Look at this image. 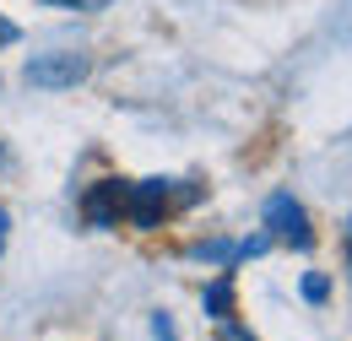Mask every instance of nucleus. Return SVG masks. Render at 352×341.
Returning <instances> with one entry per match:
<instances>
[{
	"instance_id": "obj_1",
	"label": "nucleus",
	"mask_w": 352,
	"mask_h": 341,
	"mask_svg": "<svg viewBox=\"0 0 352 341\" xmlns=\"http://www.w3.org/2000/svg\"><path fill=\"white\" fill-rule=\"evenodd\" d=\"M190 201H201V190H184V195H179L174 179H135L131 195H125V222L141 228V233H152V228H163L168 212L190 206Z\"/></svg>"
},
{
	"instance_id": "obj_2",
	"label": "nucleus",
	"mask_w": 352,
	"mask_h": 341,
	"mask_svg": "<svg viewBox=\"0 0 352 341\" xmlns=\"http://www.w3.org/2000/svg\"><path fill=\"white\" fill-rule=\"evenodd\" d=\"M265 239H276V244H293V250H309L314 244V228H309V212L287 195V190H276V195H265Z\"/></svg>"
},
{
	"instance_id": "obj_3",
	"label": "nucleus",
	"mask_w": 352,
	"mask_h": 341,
	"mask_svg": "<svg viewBox=\"0 0 352 341\" xmlns=\"http://www.w3.org/2000/svg\"><path fill=\"white\" fill-rule=\"evenodd\" d=\"M87 71H92V60H87V54L54 49V54H33L22 76H28V87H38V92H65V87L87 82Z\"/></svg>"
},
{
	"instance_id": "obj_4",
	"label": "nucleus",
	"mask_w": 352,
	"mask_h": 341,
	"mask_svg": "<svg viewBox=\"0 0 352 341\" xmlns=\"http://www.w3.org/2000/svg\"><path fill=\"white\" fill-rule=\"evenodd\" d=\"M125 195H131L125 179H98L87 195H82V222H87V228H120V217H125Z\"/></svg>"
},
{
	"instance_id": "obj_5",
	"label": "nucleus",
	"mask_w": 352,
	"mask_h": 341,
	"mask_svg": "<svg viewBox=\"0 0 352 341\" xmlns=\"http://www.w3.org/2000/svg\"><path fill=\"white\" fill-rule=\"evenodd\" d=\"M265 244L271 239H201V244H190V260H212V265H239V260H255V255H265Z\"/></svg>"
},
{
	"instance_id": "obj_6",
	"label": "nucleus",
	"mask_w": 352,
	"mask_h": 341,
	"mask_svg": "<svg viewBox=\"0 0 352 341\" xmlns=\"http://www.w3.org/2000/svg\"><path fill=\"white\" fill-rule=\"evenodd\" d=\"M201 309L212 314V320H233V271L222 265L217 282H206V293H201Z\"/></svg>"
},
{
	"instance_id": "obj_7",
	"label": "nucleus",
	"mask_w": 352,
	"mask_h": 341,
	"mask_svg": "<svg viewBox=\"0 0 352 341\" xmlns=\"http://www.w3.org/2000/svg\"><path fill=\"white\" fill-rule=\"evenodd\" d=\"M304 298H309V303H325V298H331V276L309 271V276H304Z\"/></svg>"
},
{
	"instance_id": "obj_8",
	"label": "nucleus",
	"mask_w": 352,
	"mask_h": 341,
	"mask_svg": "<svg viewBox=\"0 0 352 341\" xmlns=\"http://www.w3.org/2000/svg\"><path fill=\"white\" fill-rule=\"evenodd\" d=\"M217 341H261L255 331H244L239 320H217Z\"/></svg>"
},
{
	"instance_id": "obj_9",
	"label": "nucleus",
	"mask_w": 352,
	"mask_h": 341,
	"mask_svg": "<svg viewBox=\"0 0 352 341\" xmlns=\"http://www.w3.org/2000/svg\"><path fill=\"white\" fill-rule=\"evenodd\" d=\"M152 341H179V336H174V320H168L163 309L152 314Z\"/></svg>"
},
{
	"instance_id": "obj_10",
	"label": "nucleus",
	"mask_w": 352,
	"mask_h": 341,
	"mask_svg": "<svg viewBox=\"0 0 352 341\" xmlns=\"http://www.w3.org/2000/svg\"><path fill=\"white\" fill-rule=\"evenodd\" d=\"M49 6H76V11H87V6H103V0H49Z\"/></svg>"
},
{
	"instance_id": "obj_11",
	"label": "nucleus",
	"mask_w": 352,
	"mask_h": 341,
	"mask_svg": "<svg viewBox=\"0 0 352 341\" xmlns=\"http://www.w3.org/2000/svg\"><path fill=\"white\" fill-rule=\"evenodd\" d=\"M6 228H11V217H6V206H0V255H6Z\"/></svg>"
},
{
	"instance_id": "obj_12",
	"label": "nucleus",
	"mask_w": 352,
	"mask_h": 341,
	"mask_svg": "<svg viewBox=\"0 0 352 341\" xmlns=\"http://www.w3.org/2000/svg\"><path fill=\"white\" fill-rule=\"evenodd\" d=\"M16 38V28H11V22H0V43H11Z\"/></svg>"
},
{
	"instance_id": "obj_13",
	"label": "nucleus",
	"mask_w": 352,
	"mask_h": 341,
	"mask_svg": "<svg viewBox=\"0 0 352 341\" xmlns=\"http://www.w3.org/2000/svg\"><path fill=\"white\" fill-rule=\"evenodd\" d=\"M347 265H352V217H347Z\"/></svg>"
},
{
	"instance_id": "obj_14",
	"label": "nucleus",
	"mask_w": 352,
	"mask_h": 341,
	"mask_svg": "<svg viewBox=\"0 0 352 341\" xmlns=\"http://www.w3.org/2000/svg\"><path fill=\"white\" fill-rule=\"evenodd\" d=\"M6 163H11V152H6V146H0V168H6Z\"/></svg>"
}]
</instances>
